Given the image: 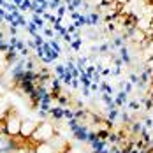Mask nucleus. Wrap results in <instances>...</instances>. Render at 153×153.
<instances>
[{"instance_id":"nucleus-4","label":"nucleus","mask_w":153,"mask_h":153,"mask_svg":"<svg viewBox=\"0 0 153 153\" xmlns=\"http://www.w3.org/2000/svg\"><path fill=\"white\" fill-rule=\"evenodd\" d=\"M13 113V107H11V102L7 100V97L0 95V122H4L9 114Z\"/></svg>"},{"instance_id":"nucleus-2","label":"nucleus","mask_w":153,"mask_h":153,"mask_svg":"<svg viewBox=\"0 0 153 153\" xmlns=\"http://www.w3.org/2000/svg\"><path fill=\"white\" fill-rule=\"evenodd\" d=\"M21 118L16 114V113H11L5 120H4V130L9 137H18L19 136V130H21Z\"/></svg>"},{"instance_id":"nucleus-3","label":"nucleus","mask_w":153,"mask_h":153,"mask_svg":"<svg viewBox=\"0 0 153 153\" xmlns=\"http://www.w3.org/2000/svg\"><path fill=\"white\" fill-rule=\"evenodd\" d=\"M37 125L39 123L33 122V120H23L21 122V130H19V136L23 139H32L33 132L37 130Z\"/></svg>"},{"instance_id":"nucleus-6","label":"nucleus","mask_w":153,"mask_h":153,"mask_svg":"<svg viewBox=\"0 0 153 153\" xmlns=\"http://www.w3.org/2000/svg\"><path fill=\"white\" fill-rule=\"evenodd\" d=\"M7 65H9V58H7L5 51H0V74L7 69Z\"/></svg>"},{"instance_id":"nucleus-5","label":"nucleus","mask_w":153,"mask_h":153,"mask_svg":"<svg viewBox=\"0 0 153 153\" xmlns=\"http://www.w3.org/2000/svg\"><path fill=\"white\" fill-rule=\"evenodd\" d=\"M132 41L143 44V41H146V33H144L143 30H139V28H136V30L132 32Z\"/></svg>"},{"instance_id":"nucleus-7","label":"nucleus","mask_w":153,"mask_h":153,"mask_svg":"<svg viewBox=\"0 0 153 153\" xmlns=\"http://www.w3.org/2000/svg\"><path fill=\"white\" fill-rule=\"evenodd\" d=\"M60 153H74L72 150H63V152H60Z\"/></svg>"},{"instance_id":"nucleus-1","label":"nucleus","mask_w":153,"mask_h":153,"mask_svg":"<svg viewBox=\"0 0 153 153\" xmlns=\"http://www.w3.org/2000/svg\"><path fill=\"white\" fill-rule=\"evenodd\" d=\"M53 137H55V127L49 122L39 123L37 125V130L32 136V139L35 143H49V141H53Z\"/></svg>"}]
</instances>
